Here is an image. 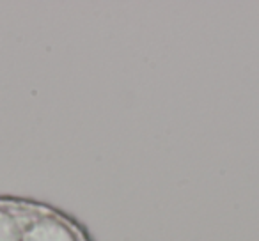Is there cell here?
<instances>
[{"label": "cell", "instance_id": "cell-1", "mask_svg": "<svg viewBox=\"0 0 259 241\" xmlns=\"http://www.w3.org/2000/svg\"><path fill=\"white\" fill-rule=\"evenodd\" d=\"M22 241H94V237L73 215L48 202L29 199Z\"/></svg>", "mask_w": 259, "mask_h": 241}, {"label": "cell", "instance_id": "cell-2", "mask_svg": "<svg viewBox=\"0 0 259 241\" xmlns=\"http://www.w3.org/2000/svg\"><path fill=\"white\" fill-rule=\"evenodd\" d=\"M29 199L0 194V241H22Z\"/></svg>", "mask_w": 259, "mask_h": 241}]
</instances>
